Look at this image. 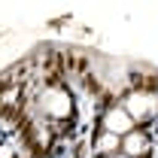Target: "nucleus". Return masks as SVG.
Instances as JSON below:
<instances>
[{
	"label": "nucleus",
	"mask_w": 158,
	"mask_h": 158,
	"mask_svg": "<svg viewBox=\"0 0 158 158\" xmlns=\"http://www.w3.org/2000/svg\"><path fill=\"white\" fill-rule=\"evenodd\" d=\"M128 125H131V122L122 116V113H113V116H110V128H118V131H122V128H128Z\"/></svg>",
	"instance_id": "nucleus-1"
},
{
	"label": "nucleus",
	"mask_w": 158,
	"mask_h": 158,
	"mask_svg": "<svg viewBox=\"0 0 158 158\" xmlns=\"http://www.w3.org/2000/svg\"><path fill=\"white\" fill-rule=\"evenodd\" d=\"M143 140H146V137H131V143H125V149H131V152H143V149H146Z\"/></svg>",
	"instance_id": "nucleus-2"
}]
</instances>
